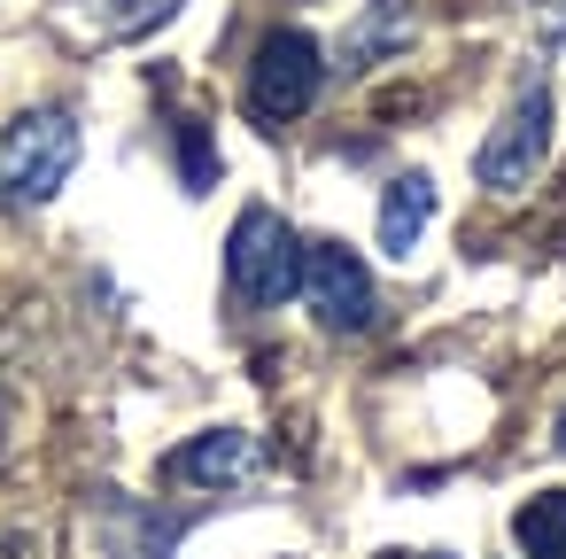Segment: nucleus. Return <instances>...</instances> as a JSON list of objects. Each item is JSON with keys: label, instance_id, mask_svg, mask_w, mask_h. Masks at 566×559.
Returning <instances> with one entry per match:
<instances>
[{"label": "nucleus", "instance_id": "nucleus-4", "mask_svg": "<svg viewBox=\"0 0 566 559\" xmlns=\"http://www.w3.org/2000/svg\"><path fill=\"white\" fill-rule=\"evenodd\" d=\"M543 164H551V86H543V79H527V86H520V102H512V110L496 117V133L481 141L473 179H481L489 195H520Z\"/></svg>", "mask_w": 566, "mask_h": 559}, {"label": "nucleus", "instance_id": "nucleus-10", "mask_svg": "<svg viewBox=\"0 0 566 559\" xmlns=\"http://www.w3.org/2000/svg\"><path fill=\"white\" fill-rule=\"evenodd\" d=\"M179 9H187V0H86V17H94L109 40H148V32H164Z\"/></svg>", "mask_w": 566, "mask_h": 559}, {"label": "nucleus", "instance_id": "nucleus-11", "mask_svg": "<svg viewBox=\"0 0 566 559\" xmlns=\"http://www.w3.org/2000/svg\"><path fill=\"white\" fill-rule=\"evenodd\" d=\"M187 187H195V195L210 187V148H202V125H187Z\"/></svg>", "mask_w": 566, "mask_h": 559}, {"label": "nucleus", "instance_id": "nucleus-12", "mask_svg": "<svg viewBox=\"0 0 566 559\" xmlns=\"http://www.w3.org/2000/svg\"><path fill=\"white\" fill-rule=\"evenodd\" d=\"M551 443H558V451H566V412H558V427H551Z\"/></svg>", "mask_w": 566, "mask_h": 559}, {"label": "nucleus", "instance_id": "nucleus-6", "mask_svg": "<svg viewBox=\"0 0 566 559\" xmlns=\"http://www.w3.org/2000/svg\"><path fill=\"white\" fill-rule=\"evenodd\" d=\"M256 466H264V443H256L249 427H210V435H195V443L171 451V474L195 482V489H233V482H249Z\"/></svg>", "mask_w": 566, "mask_h": 559}, {"label": "nucleus", "instance_id": "nucleus-13", "mask_svg": "<svg viewBox=\"0 0 566 559\" xmlns=\"http://www.w3.org/2000/svg\"><path fill=\"white\" fill-rule=\"evenodd\" d=\"M0 451H9V420H0Z\"/></svg>", "mask_w": 566, "mask_h": 559}, {"label": "nucleus", "instance_id": "nucleus-7", "mask_svg": "<svg viewBox=\"0 0 566 559\" xmlns=\"http://www.w3.org/2000/svg\"><path fill=\"white\" fill-rule=\"evenodd\" d=\"M427 218H434V179L427 172L388 179V195H380V257H411L419 234H427Z\"/></svg>", "mask_w": 566, "mask_h": 559}, {"label": "nucleus", "instance_id": "nucleus-9", "mask_svg": "<svg viewBox=\"0 0 566 559\" xmlns=\"http://www.w3.org/2000/svg\"><path fill=\"white\" fill-rule=\"evenodd\" d=\"M512 544L520 559H566V489H535L512 513Z\"/></svg>", "mask_w": 566, "mask_h": 559}, {"label": "nucleus", "instance_id": "nucleus-8", "mask_svg": "<svg viewBox=\"0 0 566 559\" xmlns=\"http://www.w3.org/2000/svg\"><path fill=\"white\" fill-rule=\"evenodd\" d=\"M411 24H419V0H373V9L349 24V40H342V71H365V63L396 55L411 40Z\"/></svg>", "mask_w": 566, "mask_h": 559}, {"label": "nucleus", "instance_id": "nucleus-3", "mask_svg": "<svg viewBox=\"0 0 566 559\" xmlns=\"http://www.w3.org/2000/svg\"><path fill=\"white\" fill-rule=\"evenodd\" d=\"M318 86H326V55H318L311 32L280 24V32L256 40V63H249V117H256V125H272V133L295 125V117L318 102Z\"/></svg>", "mask_w": 566, "mask_h": 559}, {"label": "nucleus", "instance_id": "nucleus-1", "mask_svg": "<svg viewBox=\"0 0 566 559\" xmlns=\"http://www.w3.org/2000/svg\"><path fill=\"white\" fill-rule=\"evenodd\" d=\"M78 117L71 110H32L0 133V210H40L71 187L78 172Z\"/></svg>", "mask_w": 566, "mask_h": 559}, {"label": "nucleus", "instance_id": "nucleus-5", "mask_svg": "<svg viewBox=\"0 0 566 559\" xmlns=\"http://www.w3.org/2000/svg\"><path fill=\"white\" fill-rule=\"evenodd\" d=\"M295 296H303V303H311V319H318V327H334V334H365V327H373V311H380L373 272H365V257H357L349 241H303Z\"/></svg>", "mask_w": 566, "mask_h": 559}, {"label": "nucleus", "instance_id": "nucleus-2", "mask_svg": "<svg viewBox=\"0 0 566 559\" xmlns=\"http://www.w3.org/2000/svg\"><path fill=\"white\" fill-rule=\"evenodd\" d=\"M295 272H303L295 226H287L272 203H249V210L233 218V234H226V288H233L241 303L272 311V303L295 296Z\"/></svg>", "mask_w": 566, "mask_h": 559}]
</instances>
